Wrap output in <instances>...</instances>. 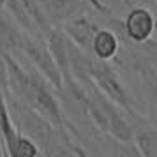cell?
Instances as JSON below:
<instances>
[{
    "instance_id": "6da1fadb",
    "label": "cell",
    "mask_w": 157,
    "mask_h": 157,
    "mask_svg": "<svg viewBox=\"0 0 157 157\" xmlns=\"http://www.w3.org/2000/svg\"><path fill=\"white\" fill-rule=\"evenodd\" d=\"M85 72L92 79L101 92L108 95L117 106H120L125 115L132 120L143 122V115L140 113V108L134 95L131 94L127 85L120 78L118 71L109 64V60H99V58L86 55L78 50L74 44L71 46V74L72 72Z\"/></svg>"
},
{
    "instance_id": "7a4b0ae2",
    "label": "cell",
    "mask_w": 157,
    "mask_h": 157,
    "mask_svg": "<svg viewBox=\"0 0 157 157\" xmlns=\"http://www.w3.org/2000/svg\"><path fill=\"white\" fill-rule=\"evenodd\" d=\"M72 76L85 88L88 120L92 122L99 131L111 136L118 143H132L134 125L125 117V111L120 106H117L108 95L101 92L95 86V83L86 76L85 72L76 71L72 72Z\"/></svg>"
},
{
    "instance_id": "3957f363",
    "label": "cell",
    "mask_w": 157,
    "mask_h": 157,
    "mask_svg": "<svg viewBox=\"0 0 157 157\" xmlns=\"http://www.w3.org/2000/svg\"><path fill=\"white\" fill-rule=\"evenodd\" d=\"M21 57L29 58L30 64L48 79V83L57 92L60 90L64 76L60 72V67H58L55 57L51 55L50 48H48V43H46L44 37L34 36V34L27 32L25 34V41H23V48H21Z\"/></svg>"
},
{
    "instance_id": "277c9868",
    "label": "cell",
    "mask_w": 157,
    "mask_h": 157,
    "mask_svg": "<svg viewBox=\"0 0 157 157\" xmlns=\"http://www.w3.org/2000/svg\"><path fill=\"white\" fill-rule=\"evenodd\" d=\"M0 138L4 141L7 155L34 157L41 154V150H39V147L36 143L16 127L14 120L11 117V111H9L7 102H6L4 90H0Z\"/></svg>"
},
{
    "instance_id": "5b68a950",
    "label": "cell",
    "mask_w": 157,
    "mask_h": 157,
    "mask_svg": "<svg viewBox=\"0 0 157 157\" xmlns=\"http://www.w3.org/2000/svg\"><path fill=\"white\" fill-rule=\"evenodd\" d=\"M157 30L155 14L145 6H134L129 9L122 21V34L132 44H147Z\"/></svg>"
},
{
    "instance_id": "8992f818",
    "label": "cell",
    "mask_w": 157,
    "mask_h": 157,
    "mask_svg": "<svg viewBox=\"0 0 157 157\" xmlns=\"http://www.w3.org/2000/svg\"><path fill=\"white\" fill-rule=\"evenodd\" d=\"M60 29H62V32L65 36L71 39V43L78 50H81L86 55H90L94 36L97 34L101 25L90 16V13H85V14H79L76 18L69 20V21L62 23Z\"/></svg>"
},
{
    "instance_id": "52a82bcc",
    "label": "cell",
    "mask_w": 157,
    "mask_h": 157,
    "mask_svg": "<svg viewBox=\"0 0 157 157\" xmlns=\"http://www.w3.org/2000/svg\"><path fill=\"white\" fill-rule=\"evenodd\" d=\"M39 6L48 21L57 27L79 14L95 13L86 0H39Z\"/></svg>"
},
{
    "instance_id": "ba28073f",
    "label": "cell",
    "mask_w": 157,
    "mask_h": 157,
    "mask_svg": "<svg viewBox=\"0 0 157 157\" xmlns=\"http://www.w3.org/2000/svg\"><path fill=\"white\" fill-rule=\"evenodd\" d=\"M27 30L18 23L7 9H0V51L9 53L14 58L21 57V48Z\"/></svg>"
},
{
    "instance_id": "9c48e42d",
    "label": "cell",
    "mask_w": 157,
    "mask_h": 157,
    "mask_svg": "<svg viewBox=\"0 0 157 157\" xmlns=\"http://www.w3.org/2000/svg\"><path fill=\"white\" fill-rule=\"evenodd\" d=\"M118 50H120V36H118V32L101 27L97 30V34L94 36L90 55L99 58V60H109L111 62L113 58H117Z\"/></svg>"
},
{
    "instance_id": "30bf717a",
    "label": "cell",
    "mask_w": 157,
    "mask_h": 157,
    "mask_svg": "<svg viewBox=\"0 0 157 157\" xmlns=\"http://www.w3.org/2000/svg\"><path fill=\"white\" fill-rule=\"evenodd\" d=\"M134 71L140 74L141 83L145 85L147 95H148V102L154 113L157 115V67L150 60H143L138 58L134 62Z\"/></svg>"
},
{
    "instance_id": "8fae6325",
    "label": "cell",
    "mask_w": 157,
    "mask_h": 157,
    "mask_svg": "<svg viewBox=\"0 0 157 157\" xmlns=\"http://www.w3.org/2000/svg\"><path fill=\"white\" fill-rule=\"evenodd\" d=\"M132 143L138 148L140 155L157 157V127H152V125L134 127Z\"/></svg>"
},
{
    "instance_id": "7c38bea8",
    "label": "cell",
    "mask_w": 157,
    "mask_h": 157,
    "mask_svg": "<svg viewBox=\"0 0 157 157\" xmlns=\"http://www.w3.org/2000/svg\"><path fill=\"white\" fill-rule=\"evenodd\" d=\"M86 2L92 6L94 11H95V13H99L101 16H113V13H111L109 6H108L104 0H86Z\"/></svg>"
},
{
    "instance_id": "4fadbf2b",
    "label": "cell",
    "mask_w": 157,
    "mask_h": 157,
    "mask_svg": "<svg viewBox=\"0 0 157 157\" xmlns=\"http://www.w3.org/2000/svg\"><path fill=\"white\" fill-rule=\"evenodd\" d=\"M0 9H6V0H0Z\"/></svg>"
}]
</instances>
